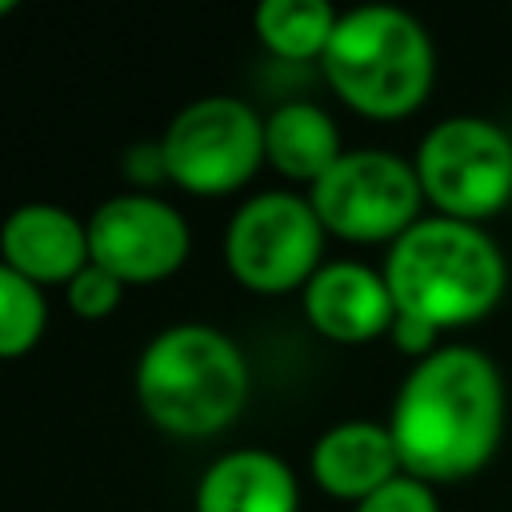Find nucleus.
Listing matches in <instances>:
<instances>
[{"label": "nucleus", "instance_id": "1", "mask_svg": "<svg viewBox=\"0 0 512 512\" xmlns=\"http://www.w3.org/2000/svg\"><path fill=\"white\" fill-rule=\"evenodd\" d=\"M504 412V376L488 352L444 344L416 360L388 412L404 476L432 488L472 480L500 448Z\"/></svg>", "mask_w": 512, "mask_h": 512}, {"label": "nucleus", "instance_id": "2", "mask_svg": "<svg viewBox=\"0 0 512 512\" xmlns=\"http://www.w3.org/2000/svg\"><path fill=\"white\" fill-rule=\"evenodd\" d=\"M384 280L400 316L424 320L436 332L484 320L504 288L508 264L484 224L420 216L384 256Z\"/></svg>", "mask_w": 512, "mask_h": 512}, {"label": "nucleus", "instance_id": "3", "mask_svg": "<svg viewBox=\"0 0 512 512\" xmlns=\"http://www.w3.org/2000/svg\"><path fill=\"white\" fill-rule=\"evenodd\" d=\"M136 400L168 436H216L248 400V360L232 336L208 324H172L140 352Z\"/></svg>", "mask_w": 512, "mask_h": 512}, {"label": "nucleus", "instance_id": "4", "mask_svg": "<svg viewBox=\"0 0 512 512\" xmlns=\"http://www.w3.org/2000/svg\"><path fill=\"white\" fill-rule=\"evenodd\" d=\"M320 72L352 112L400 120L428 100L436 84V48L412 12L364 4L340 12Z\"/></svg>", "mask_w": 512, "mask_h": 512}, {"label": "nucleus", "instance_id": "5", "mask_svg": "<svg viewBox=\"0 0 512 512\" xmlns=\"http://www.w3.org/2000/svg\"><path fill=\"white\" fill-rule=\"evenodd\" d=\"M436 216L480 224L512 204V136L488 116H444L412 156Z\"/></svg>", "mask_w": 512, "mask_h": 512}, {"label": "nucleus", "instance_id": "6", "mask_svg": "<svg viewBox=\"0 0 512 512\" xmlns=\"http://www.w3.org/2000/svg\"><path fill=\"white\" fill-rule=\"evenodd\" d=\"M308 204L340 240L396 244L420 220L424 192L412 160L388 148H352L308 188Z\"/></svg>", "mask_w": 512, "mask_h": 512}, {"label": "nucleus", "instance_id": "7", "mask_svg": "<svg viewBox=\"0 0 512 512\" xmlns=\"http://www.w3.org/2000/svg\"><path fill=\"white\" fill-rule=\"evenodd\" d=\"M168 184L192 196H228L264 164V116L240 96H200L160 136Z\"/></svg>", "mask_w": 512, "mask_h": 512}, {"label": "nucleus", "instance_id": "8", "mask_svg": "<svg viewBox=\"0 0 512 512\" xmlns=\"http://www.w3.org/2000/svg\"><path fill=\"white\" fill-rule=\"evenodd\" d=\"M324 236L308 196L260 192L236 208L224 232V260L248 292L280 296L304 288L320 272Z\"/></svg>", "mask_w": 512, "mask_h": 512}, {"label": "nucleus", "instance_id": "9", "mask_svg": "<svg viewBox=\"0 0 512 512\" xmlns=\"http://www.w3.org/2000/svg\"><path fill=\"white\" fill-rule=\"evenodd\" d=\"M88 256L120 284H152L172 276L192 248L184 216L148 192L104 200L88 220Z\"/></svg>", "mask_w": 512, "mask_h": 512}, {"label": "nucleus", "instance_id": "10", "mask_svg": "<svg viewBox=\"0 0 512 512\" xmlns=\"http://www.w3.org/2000/svg\"><path fill=\"white\" fill-rule=\"evenodd\" d=\"M304 316L332 344H368L388 336L396 304L384 272L356 260H332L304 284Z\"/></svg>", "mask_w": 512, "mask_h": 512}, {"label": "nucleus", "instance_id": "11", "mask_svg": "<svg viewBox=\"0 0 512 512\" xmlns=\"http://www.w3.org/2000/svg\"><path fill=\"white\" fill-rule=\"evenodd\" d=\"M0 260L32 284H68L88 256V224L56 204H20L0 224Z\"/></svg>", "mask_w": 512, "mask_h": 512}, {"label": "nucleus", "instance_id": "12", "mask_svg": "<svg viewBox=\"0 0 512 512\" xmlns=\"http://www.w3.org/2000/svg\"><path fill=\"white\" fill-rule=\"evenodd\" d=\"M308 468H312V480L328 496L352 500V504L368 500L372 492H380L384 484L404 476L396 444H392V432H388V424H376V420L332 424L312 444Z\"/></svg>", "mask_w": 512, "mask_h": 512}, {"label": "nucleus", "instance_id": "13", "mask_svg": "<svg viewBox=\"0 0 512 512\" xmlns=\"http://www.w3.org/2000/svg\"><path fill=\"white\" fill-rule=\"evenodd\" d=\"M196 512H300L296 472L264 448L216 456L196 484Z\"/></svg>", "mask_w": 512, "mask_h": 512}, {"label": "nucleus", "instance_id": "14", "mask_svg": "<svg viewBox=\"0 0 512 512\" xmlns=\"http://www.w3.org/2000/svg\"><path fill=\"white\" fill-rule=\"evenodd\" d=\"M344 152L336 120L320 104L288 100L264 116V160L296 184L312 188Z\"/></svg>", "mask_w": 512, "mask_h": 512}, {"label": "nucleus", "instance_id": "15", "mask_svg": "<svg viewBox=\"0 0 512 512\" xmlns=\"http://www.w3.org/2000/svg\"><path fill=\"white\" fill-rule=\"evenodd\" d=\"M340 12L328 0H264L252 16L256 40L280 60H320Z\"/></svg>", "mask_w": 512, "mask_h": 512}, {"label": "nucleus", "instance_id": "16", "mask_svg": "<svg viewBox=\"0 0 512 512\" xmlns=\"http://www.w3.org/2000/svg\"><path fill=\"white\" fill-rule=\"evenodd\" d=\"M48 324V304L40 284L24 280L16 268L0 260V360L28 356Z\"/></svg>", "mask_w": 512, "mask_h": 512}, {"label": "nucleus", "instance_id": "17", "mask_svg": "<svg viewBox=\"0 0 512 512\" xmlns=\"http://www.w3.org/2000/svg\"><path fill=\"white\" fill-rule=\"evenodd\" d=\"M124 288H128V284H120L112 272H104V268L92 264V260L64 284L68 308H72L80 320H104V316H112V312L120 308V300H124Z\"/></svg>", "mask_w": 512, "mask_h": 512}, {"label": "nucleus", "instance_id": "18", "mask_svg": "<svg viewBox=\"0 0 512 512\" xmlns=\"http://www.w3.org/2000/svg\"><path fill=\"white\" fill-rule=\"evenodd\" d=\"M352 512H440L436 488L412 476H396L392 484H384L380 492H372L368 500H360Z\"/></svg>", "mask_w": 512, "mask_h": 512}, {"label": "nucleus", "instance_id": "19", "mask_svg": "<svg viewBox=\"0 0 512 512\" xmlns=\"http://www.w3.org/2000/svg\"><path fill=\"white\" fill-rule=\"evenodd\" d=\"M388 340H392V348H396L400 356H408L412 364L424 360V356H432V352L440 348V332H436L432 324L412 320V316H400V312H396V320H392V328H388Z\"/></svg>", "mask_w": 512, "mask_h": 512}, {"label": "nucleus", "instance_id": "20", "mask_svg": "<svg viewBox=\"0 0 512 512\" xmlns=\"http://www.w3.org/2000/svg\"><path fill=\"white\" fill-rule=\"evenodd\" d=\"M120 172L128 176V184L136 188H152L160 180H168V168H164V152H160V140L156 144H132L124 152V164Z\"/></svg>", "mask_w": 512, "mask_h": 512}, {"label": "nucleus", "instance_id": "21", "mask_svg": "<svg viewBox=\"0 0 512 512\" xmlns=\"http://www.w3.org/2000/svg\"><path fill=\"white\" fill-rule=\"evenodd\" d=\"M12 8H16V4H12V0H0V16H8V12H12Z\"/></svg>", "mask_w": 512, "mask_h": 512}]
</instances>
